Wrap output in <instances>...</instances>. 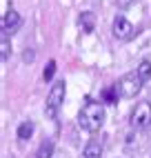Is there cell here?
<instances>
[{
  "mask_svg": "<svg viewBox=\"0 0 151 158\" xmlns=\"http://www.w3.org/2000/svg\"><path fill=\"white\" fill-rule=\"evenodd\" d=\"M142 85L145 82L138 76V71H129L116 82V89H118V94H120V98H136L140 94V89H142Z\"/></svg>",
  "mask_w": 151,
  "mask_h": 158,
  "instance_id": "7a4b0ae2",
  "label": "cell"
},
{
  "mask_svg": "<svg viewBox=\"0 0 151 158\" xmlns=\"http://www.w3.org/2000/svg\"><path fill=\"white\" fill-rule=\"evenodd\" d=\"M80 27H82L84 34H91V31H93V14L91 11H87V14L80 16Z\"/></svg>",
  "mask_w": 151,
  "mask_h": 158,
  "instance_id": "7c38bea8",
  "label": "cell"
},
{
  "mask_svg": "<svg viewBox=\"0 0 151 158\" xmlns=\"http://www.w3.org/2000/svg\"><path fill=\"white\" fill-rule=\"evenodd\" d=\"M62 100H64V80H58V82H53L49 98H47V107H45L47 118H56L58 116V111L62 107Z\"/></svg>",
  "mask_w": 151,
  "mask_h": 158,
  "instance_id": "3957f363",
  "label": "cell"
},
{
  "mask_svg": "<svg viewBox=\"0 0 151 158\" xmlns=\"http://www.w3.org/2000/svg\"><path fill=\"white\" fill-rule=\"evenodd\" d=\"M78 125L82 129H87L91 134H98L104 125V107L102 102H96V100H87L84 102V107L80 109L78 114Z\"/></svg>",
  "mask_w": 151,
  "mask_h": 158,
  "instance_id": "6da1fadb",
  "label": "cell"
},
{
  "mask_svg": "<svg viewBox=\"0 0 151 158\" xmlns=\"http://www.w3.org/2000/svg\"><path fill=\"white\" fill-rule=\"evenodd\" d=\"M84 158H102V145L98 140H91L84 145V152H82Z\"/></svg>",
  "mask_w": 151,
  "mask_h": 158,
  "instance_id": "52a82bcc",
  "label": "cell"
},
{
  "mask_svg": "<svg viewBox=\"0 0 151 158\" xmlns=\"http://www.w3.org/2000/svg\"><path fill=\"white\" fill-rule=\"evenodd\" d=\"M133 129H147L151 125V102L149 100H140L133 111H131V118H129Z\"/></svg>",
  "mask_w": 151,
  "mask_h": 158,
  "instance_id": "277c9868",
  "label": "cell"
},
{
  "mask_svg": "<svg viewBox=\"0 0 151 158\" xmlns=\"http://www.w3.org/2000/svg\"><path fill=\"white\" fill-rule=\"evenodd\" d=\"M111 31L118 40H131L136 36V27L129 23L124 16H116L113 18V25H111Z\"/></svg>",
  "mask_w": 151,
  "mask_h": 158,
  "instance_id": "5b68a950",
  "label": "cell"
},
{
  "mask_svg": "<svg viewBox=\"0 0 151 158\" xmlns=\"http://www.w3.org/2000/svg\"><path fill=\"white\" fill-rule=\"evenodd\" d=\"M116 2H118V5H120V7H129V5H131V2H133V0H116Z\"/></svg>",
  "mask_w": 151,
  "mask_h": 158,
  "instance_id": "9a60e30c",
  "label": "cell"
},
{
  "mask_svg": "<svg viewBox=\"0 0 151 158\" xmlns=\"http://www.w3.org/2000/svg\"><path fill=\"white\" fill-rule=\"evenodd\" d=\"M136 71H138V76L142 78V82H149V80H151V62H149V60H142V62L138 65Z\"/></svg>",
  "mask_w": 151,
  "mask_h": 158,
  "instance_id": "30bf717a",
  "label": "cell"
},
{
  "mask_svg": "<svg viewBox=\"0 0 151 158\" xmlns=\"http://www.w3.org/2000/svg\"><path fill=\"white\" fill-rule=\"evenodd\" d=\"M16 136H18L20 140H29L31 136H34V123H31V120L20 123V125H18V129H16Z\"/></svg>",
  "mask_w": 151,
  "mask_h": 158,
  "instance_id": "ba28073f",
  "label": "cell"
},
{
  "mask_svg": "<svg viewBox=\"0 0 151 158\" xmlns=\"http://www.w3.org/2000/svg\"><path fill=\"white\" fill-rule=\"evenodd\" d=\"M118 98H120V94H118L116 85L107 87V89L102 91V100H107V102H118Z\"/></svg>",
  "mask_w": 151,
  "mask_h": 158,
  "instance_id": "4fadbf2b",
  "label": "cell"
},
{
  "mask_svg": "<svg viewBox=\"0 0 151 158\" xmlns=\"http://www.w3.org/2000/svg\"><path fill=\"white\" fill-rule=\"evenodd\" d=\"M20 25H22L20 14L16 11V9H7V14L2 18V31L5 34H16V31L20 29Z\"/></svg>",
  "mask_w": 151,
  "mask_h": 158,
  "instance_id": "8992f818",
  "label": "cell"
},
{
  "mask_svg": "<svg viewBox=\"0 0 151 158\" xmlns=\"http://www.w3.org/2000/svg\"><path fill=\"white\" fill-rule=\"evenodd\" d=\"M56 69H58L56 60H49L47 67H45V71H42V78H45V82H51V78L56 76Z\"/></svg>",
  "mask_w": 151,
  "mask_h": 158,
  "instance_id": "5bb4252c",
  "label": "cell"
},
{
  "mask_svg": "<svg viewBox=\"0 0 151 158\" xmlns=\"http://www.w3.org/2000/svg\"><path fill=\"white\" fill-rule=\"evenodd\" d=\"M51 156H53V143L51 140H45V143L38 147L36 158H51Z\"/></svg>",
  "mask_w": 151,
  "mask_h": 158,
  "instance_id": "8fae6325",
  "label": "cell"
},
{
  "mask_svg": "<svg viewBox=\"0 0 151 158\" xmlns=\"http://www.w3.org/2000/svg\"><path fill=\"white\" fill-rule=\"evenodd\" d=\"M9 54H11V45H9L7 34L2 31V38H0V60L7 62V60H9Z\"/></svg>",
  "mask_w": 151,
  "mask_h": 158,
  "instance_id": "9c48e42d",
  "label": "cell"
}]
</instances>
